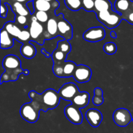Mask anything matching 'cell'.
I'll use <instances>...</instances> for the list:
<instances>
[{
	"label": "cell",
	"mask_w": 133,
	"mask_h": 133,
	"mask_svg": "<svg viewBox=\"0 0 133 133\" xmlns=\"http://www.w3.org/2000/svg\"><path fill=\"white\" fill-rule=\"evenodd\" d=\"M2 65L5 71L1 75V84L3 82L15 81L18 79L19 74L28 75L29 70H23L19 58L14 55L5 56L2 62Z\"/></svg>",
	"instance_id": "6da1fadb"
},
{
	"label": "cell",
	"mask_w": 133,
	"mask_h": 133,
	"mask_svg": "<svg viewBox=\"0 0 133 133\" xmlns=\"http://www.w3.org/2000/svg\"><path fill=\"white\" fill-rule=\"evenodd\" d=\"M96 14L97 19L109 29L118 27L123 19L120 14L113 10L99 12Z\"/></svg>",
	"instance_id": "7a4b0ae2"
},
{
	"label": "cell",
	"mask_w": 133,
	"mask_h": 133,
	"mask_svg": "<svg viewBox=\"0 0 133 133\" xmlns=\"http://www.w3.org/2000/svg\"><path fill=\"white\" fill-rule=\"evenodd\" d=\"M61 99L58 92L51 88L45 90L40 94V99L45 109V112H47L49 109L53 110L57 107L59 104Z\"/></svg>",
	"instance_id": "3957f363"
},
{
	"label": "cell",
	"mask_w": 133,
	"mask_h": 133,
	"mask_svg": "<svg viewBox=\"0 0 133 133\" xmlns=\"http://www.w3.org/2000/svg\"><path fill=\"white\" fill-rule=\"evenodd\" d=\"M31 25L29 27L30 35H31V41L37 42L40 45H42L44 42V33L45 31L44 27L41 23L38 22L35 15H32L31 19Z\"/></svg>",
	"instance_id": "277c9868"
},
{
	"label": "cell",
	"mask_w": 133,
	"mask_h": 133,
	"mask_svg": "<svg viewBox=\"0 0 133 133\" xmlns=\"http://www.w3.org/2000/svg\"><path fill=\"white\" fill-rule=\"evenodd\" d=\"M39 112L40 110L35 108L31 102L23 104L19 110V114L22 118L31 123L37 122L39 118Z\"/></svg>",
	"instance_id": "5b68a950"
},
{
	"label": "cell",
	"mask_w": 133,
	"mask_h": 133,
	"mask_svg": "<svg viewBox=\"0 0 133 133\" xmlns=\"http://www.w3.org/2000/svg\"><path fill=\"white\" fill-rule=\"evenodd\" d=\"M112 118L114 123L118 126L122 127L127 126L132 120L131 112L125 108L116 109L113 113Z\"/></svg>",
	"instance_id": "8992f818"
},
{
	"label": "cell",
	"mask_w": 133,
	"mask_h": 133,
	"mask_svg": "<svg viewBox=\"0 0 133 133\" xmlns=\"http://www.w3.org/2000/svg\"><path fill=\"white\" fill-rule=\"evenodd\" d=\"M58 36L64 40H70L73 37V27L64 18L63 14H60L57 16Z\"/></svg>",
	"instance_id": "52a82bcc"
},
{
	"label": "cell",
	"mask_w": 133,
	"mask_h": 133,
	"mask_svg": "<svg viewBox=\"0 0 133 133\" xmlns=\"http://www.w3.org/2000/svg\"><path fill=\"white\" fill-rule=\"evenodd\" d=\"M105 30L101 27H94L87 29L83 34V38L90 42H97L105 38Z\"/></svg>",
	"instance_id": "ba28073f"
},
{
	"label": "cell",
	"mask_w": 133,
	"mask_h": 133,
	"mask_svg": "<svg viewBox=\"0 0 133 133\" xmlns=\"http://www.w3.org/2000/svg\"><path fill=\"white\" fill-rule=\"evenodd\" d=\"M64 114L66 118L74 125H80L83 122V115L80 109L73 104L68 105L64 109Z\"/></svg>",
	"instance_id": "9c48e42d"
},
{
	"label": "cell",
	"mask_w": 133,
	"mask_h": 133,
	"mask_svg": "<svg viewBox=\"0 0 133 133\" xmlns=\"http://www.w3.org/2000/svg\"><path fill=\"white\" fill-rule=\"evenodd\" d=\"M79 92L77 86L73 83H68L62 85L58 91L61 98L66 101H71Z\"/></svg>",
	"instance_id": "30bf717a"
},
{
	"label": "cell",
	"mask_w": 133,
	"mask_h": 133,
	"mask_svg": "<svg viewBox=\"0 0 133 133\" xmlns=\"http://www.w3.org/2000/svg\"><path fill=\"white\" fill-rule=\"evenodd\" d=\"M92 77V70L90 67L84 64L78 65L75 70L73 77L79 83H84L89 81Z\"/></svg>",
	"instance_id": "8fae6325"
},
{
	"label": "cell",
	"mask_w": 133,
	"mask_h": 133,
	"mask_svg": "<svg viewBox=\"0 0 133 133\" xmlns=\"http://www.w3.org/2000/svg\"><path fill=\"white\" fill-rule=\"evenodd\" d=\"M86 119L92 127H97L103 120V115L99 110L95 109H88L85 114Z\"/></svg>",
	"instance_id": "7c38bea8"
},
{
	"label": "cell",
	"mask_w": 133,
	"mask_h": 133,
	"mask_svg": "<svg viewBox=\"0 0 133 133\" xmlns=\"http://www.w3.org/2000/svg\"><path fill=\"white\" fill-rule=\"evenodd\" d=\"M90 94L87 92H79L71 101L74 105L79 109H83L88 105Z\"/></svg>",
	"instance_id": "4fadbf2b"
},
{
	"label": "cell",
	"mask_w": 133,
	"mask_h": 133,
	"mask_svg": "<svg viewBox=\"0 0 133 133\" xmlns=\"http://www.w3.org/2000/svg\"><path fill=\"white\" fill-rule=\"evenodd\" d=\"M33 5L35 11L48 12L53 6L57 9L59 6V3L57 1L51 3L45 0H33Z\"/></svg>",
	"instance_id": "5bb4252c"
},
{
	"label": "cell",
	"mask_w": 133,
	"mask_h": 133,
	"mask_svg": "<svg viewBox=\"0 0 133 133\" xmlns=\"http://www.w3.org/2000/svg\"><path fill=\"white\" fill-rule=\"evenodd\" d=\"M132 1L131 0H116L114 3L115 11L123 15L131 8Z\"/></svg>",
	"instance_id": "9a60e30c"
},
{
	"label": "cell",
	"mask_w": 133,
	"mask_h": 133,
	"mask_svg": "<svg viewBox=\"0 0 133 133\" xmlns=\"http://www.w3.org/2000/svg\"><path fill=\"white\" fill-rule=\"evenodd\" d=\"M20 53L23 57L28 59L32 58L36 54V49L31 42H25L20 48Z\"/></svg>",
	"instance_id": "2e32d148"
},
{
	"label": "cell",
	"mask_w": 133,
	"mask_h": 133,
	"mask_svg": "<svg viewBox=\"0 0 133 133\" xmlns=\"http://www.w3.org/2000/svg\"><path fill=\"white\" fill-rule=\"evenodd\" d=\"M14 38L10 36L9 32L4 28L1 29V49H9L14 45Z\"/></svg>",
	"instance_id": "e0dca14e"
},
{
	"label": "cell",
	"mask_w": 133,
	"mask_h": 133,
	"mask_svg": "<svg viewBox=\"0 0 133 133\" xmlns=\"http://www.w3.org/2000/svg\"><path fill=\"white\" fill-rule=\"evenodd\" d=\"M11 7L13 10V12H14L16 15L27 16L31 14V12H30L27 5H24V4L21 3L19 2L14 1L11 5Z\"/></svg>",
	"instance_id": "ac0fdd59"
},
{
	"label": "cell",
	"mask_w": 133,
	"mask_h": 133,
	"mask_svg": "<svg viewBox=\"0 0 133 133\" xmlns=\"http://www.w3.org/2000/svg\"><path fill=\"white\" fill-rule=\"evenodd\" d=\"M46 31L50 38H53L57 36H58V23L57 19L54 18H50L46 24Z\"/></svg>",
	"instance_id": "d6986e66"
},
{
	"label": "cell",
	"mask_w": 133,
	"mask_h": 133,
	"mask_svg": "<svg viewBox=\"0 0 133 133\" xmlns=\"http://www.w3.org/2000/svg\"><path fill=\"white\" fill-rule=\"evenodd\" d=\"M2 28L5 29L9 32V35L12 36L14 38L18 39L19 35H20L21 32H22V30L13 22H6Z\"/></svg>",
	"instance_id": "ffe728a7"
},
{
	"label": "cell",
	"mask_w": 133,
	"mask_h": 133,
	"mask_svg": "<svg viewBox=\"0 0 133 133\" xmlns=\"http://www.w3.org/2000/svg\"><path fill=\"white\" fill-rule=\"evenodd\" d=\"M110 10H112V5L109 0H95L94 12L96 13Z\"/></svg>",
	"instance_id": "44dd1931"
},
{
	"label": "cell",
	"mask_w": 133,
	"mask_h": 133,
	"mask_svg": "<svg viewBox=\"0 0 133 133\" xmlns=\"http://www.w3.org/2000/svg\"><path fill=\"white\" fill-rule=\"evenodd\" d=\"M77 65L72 61H66L63 66V77L62 78H68L73 76Z\"/></svg>",
	"instance_id": "7402d4cb"
},
{
	"label": "cell",
	"mask_w": 133,
	"mask_h": 133,
	"mask_svg": "<svg viewBox=\"0 0 133 133\" xmlns=\"http://www.w3.org/2000/svg\"><path fill=\"white\" fill-rule=\"evenodd\" d=\"M67 54L63 53L61 50L56 48L53 51L52 53V59H53V64H64L66 62V57H67Z\"/></svg>",
	"instance_id": "603a6c76"
},
{
	"label": "cell",
	"mask_w": 133,
	"mask_h": 133,
	"mask_svg": "<svg viewBox=\"0 0 133 133\" xmlns=\"http://www.w3.org/2000/svg\"><path fill=\"white\" fill-rule=\"evenodd\" d=\"M92 102L96 106H100L103 103V92L101 88L97 87L94 89V96L92 98Z\"/></svg>",
	"instance_id": "cb8c5ba5"
},
{
	"label": "cell",
	"mask_w": 133,
	"mask_h": 133,
	"mask_svg": "<svg viewBox=\"0 0 133 133\" xmlns=\"http://www.w3.org/2000/svg\"><path fill=\"white\" fill-rule=\"evenodd\" d=\"M66 6L72 11H78L83 9L82 0H64Z\"/></svg>",
	"instance_id": "d4e9b609"
},
{
	"label": "cell",
	"mask_w": 133,
	"mask_h": 133,
	"mask_svg": "<svg viewBox=\"0 0 133 133\" xmlns=\"http://www.w3.org/2000/svg\"><path fill=\"white\" fill-rule=\"evenodd\" d=\"M59 50L66 54H69L71 50V46L70 43L66 40H60L57 43V48Z\"/></svg>",
	"instance_id": "484cf974"
},
{
	"label": "cell",
	"mask_w": 133,
	"mask_h": 133,
	"mask_svg": "<svg viewBox=\"0 0 133 133\" xmlns=\"http://www.w3.org/2000/svg\"><path fill=\"white\" fill-rule=\"evenodd\" d=\"M34 15L35 16L37 20L41 23H47L49 19V16H48V14L47 13V12L35 11V13H34Z\"/></svg>",
	"instance_id": "4316f807"
},
{
	"label": "cell",
	"mask_w": 133,
	"mask_h": 133,
	"mask_svg": "<svg viewBox=\"0 0 133 133\" xmlns=\"http://www.w3.org/2000/svg\"><path fill=\"white\" fill-rule=\"evenodd\" d=\"M103 50L107 54L113 55L117 51L116 44L114 42H107L103 45Z\"/></svg>",
	"instance_id": "83f0119b"
},
{
	"label": "cell",
	"mask_w": 133,
	"mask_h": 133,
	"mask_svg": "<svg viewBox=\"0 0 133 133\" xmlns=\"http://www.w3.org/2000/svg\"><path fill=\"white\" fill-rule=\"evenodd\" d=\"M82 6L86 11L94 12L95 0H82Z\"/></svg>",
	"instance_id": "f1b7e54d"
},
{
	"label": "cell",
	"mask_w": 133,
	"mask_h": 133,
	"mask_svg": "<svg viewBox=\"0 0 133 133\" xmlns=\"http://www.w3.org/2000/svg\"><path fill=\"white\" fill-rule=\"evenodd\" d=\"M64 64H53V71L55 75L60 78H62L63 77V66Z\"/></svg>",
	"instance_id": "f546056e"
},
{
	"label": "cell",
	"mask_w": 133,
	"mask_h": 133,
	"mask_svg": "<svg viewBox=\"0 0 133 133\" xmlns=\"http://www.w3.org/2000/svg\"><path fill=\"white\" fill-rule=\"evenodd\" d=\"M122 16L123 18V19L126 20L130 24L133 25V3L131 9Z\"/></svg>",
	"instance_id": "4dcf8cb0"
},
{
	"label": "cell",
	"mask_w": 133,
	"mask_h": 133,
	"mask_svg": "<svg viewBox=\"0 0 133 133\" xmlns=\"http://www.w3.org/2000/svg\"><path fill=\"white\" fill-rule=\"evenodd\" d=\"M30 38H31V35H30L29 31H27V30H22V32H21L19 37L18 38V40L20 42H26V41H28Z\"/></svg>",
	"instance_id": "1f68e13d"
},
{
	"label": "cell",
	"mask_w": 133,
	"mask_h": 133,
	"mask_svg": "<svg viewBox=\"0 0 133 133\" xmlns=\"http://www.w3.org/2000/svg\"><path fill=\"white\" fill-rule=\"evenodd\" d=\"M15 22H16L18 24L20 25H25L27 22V16H19V15H15Z\"/></svg>",
	"instance_id": "d6a6232c"
},
{
	"label": "cell",
	"mask_w": 133,
	"mask_h": 133,
	"mask_svg": "<svg viewBox=\"0 0 133 133\" xmlns=\"http://www.w3.org/2000/svg\"><path fill=\"white\" fill-rule=\"evenodd\" d=\"M8 12H9V8H8L6 3H1V17L2 18H5L7 16Z\"/></svg>",
	"instance_id": "836d02e7"
},
{
	"label": "cell",
	"mask_w": 133,
	"mask_h": 133,
	"mask_svg": "<svg viewBox=\"0 0 133 133\" xmlns=\"http://www.w3.org/2000/svg\"><path fill=\"white\" fill-rule=\"evenodd\" d=\"M27 7H28V9H29V10L31 14H33L35 12V7H34V5H33V1L29 2L27 4Z\"/></svg>",
	"instance_id": "e575fe53"
},
{
	"label": "cell",
	"mask_w": 133,
	"mask_h": 133,
	"mask_svg": "<svg viewBox=\"0 0 133 133\" xmlns=\"http://www.w3.org/2000/svg\"><path fill=\"white\" fill-rule=\"evenodd\" d=\"M41 53H42V54H44V56H45V57H47V58H49V57H51V55L49 52L46 51L45 49H44V48H42V49H41Z\"/></svg>",
	"instance_id": "d590c367"
},
{
	"label": "cell",
	"mask_w": 133,
	"mask_h": 133,
	"mask_svg": "<svg viewBox=\"0 0 133 133\" xmlns=\"http://www.w3.org/2000/svg\"><path fill=\"white\" fill-rule=\"evenodd\" d=\"M33 0H14V1H17V2H19L21 3H23L24 5H27L29 2L30 1H32Z\"/></svg>",
	"instance_id": "8d00e7d4"
},
{
	"label": "cell",
	"mask_w": 133,
	"mask_h": 133,
	"mask_svg": "<svg viewBox=\"0 0 133 133\" xmlns=\"http://www.w3.org/2000/svg\"><path fill=\"white\" fill-rule=\"evenodd\" d=\"M110 36H111V37L113 38H116L117 37L116 33V32H114V31H111V32H110Z\"/></svg>",
	"instance_id": "74e56055"
},
{
	"label": "cell",
	"mask_w": 133,
	"mask_h": 133,
	"mask_svg": "<svg viewBox=\"0 0 133 133\" xmlns=\"http://www.w3.org/2000/svg\"><path fill=\"white\" fill-rule=\"evenodd\" d=\"M45 1H48V2H50V3H53L55 2L56 0H45Z\"/></svg>",
	"instance_id": "f35d334b"
},
{
	"label": "cell",
	"mask_w": 133,
	"mask_h": 133,
	"mask_svg": "<svg viewBox=\"0 0 133 133\" xmlns=\"http://www.w3.org/2000/svg\"><path fill=\"white\" fill-rule=\"evenodd\" d=\"M6 1L7 0H1V3H6Z\"/></svg>",
	"instance_id": "ab89813d"
},
{
	"label": "cell",
	"mask_w": 133,
	"mask_h": 133,
	"mask_svg": "<svg viewBox=\"0 0 133 133\" xmlns=\"http://www.w3.org/2000/svg\"><path fill=\"white\" fill-rule=\"evenodd\" d=\"M132 122H133V118H132Z\"/></svg>",
	"instance_id": "60d3db41"
},
{
	"label": "cell",
	"mask_w": 133,
	"mask_h": 133,
	"mask_svg": "<svg viewBox=\"0 0 133 133\" xmlns=\"http://www.w3.org/2000/svg\"><path fill=\"white\" fill-rule=\"evenodd\" d=\"M132 3H133V1H132Z\"/></svg>",
	"instance_id": "b9f144b4"
}]
</instances>
